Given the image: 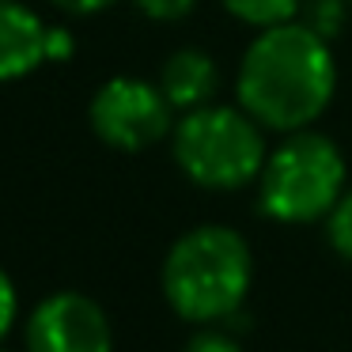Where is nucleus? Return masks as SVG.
I'll return each instance as SVG.
<instances>
[{
  "instance_id": "nucleus-1",
  "label": "nucleus",
  "mask_w": 352,
  "mask_h": 352,
  "mask_svg": "<svg viewBox=\"0 0 352 352\" xmlns=\"http://www.w3.org/2000/svg\"><path fill=\"white\" fill-rule=\"evenodd\" d=\"M333 91L337 61L329 38L311 31L303 19L261 31L239 61V107L261 129H311L326 114Z\"/></svg>"
},
{
  "instance_id": "nucleus-2",
  "label": "nucleus",
  "mask_w": 352,
  "mask_h": 352,
  "mask_svg": "<svg viewBox=\"0 0 352 352\" xmlns=\"http://www.w3.org/2000/svg\"><path fill=\"white\" fill-rule=\"evenodd\" d=\"M163 296L178 318L193 326H220L235 318L254 280L250 243L235 228L201 223L175 239L163 258Z\"/></svg>"
},
{
  "instance_id": "nucleus-3",
  "label": "nucleus",
  "mask_w": 352,
  "mask_h": 352,
  "mask_svg": "<svg viewBox=\"0 0 352 352\" xmlns=\"http://www.w3.org/2000/svg\"><path fill=\"white\" fill-rule=\"evenodd\" d=\"M175 163L201 190H243L265 167L261 125L243 107L208 102L182 114L170 129Z\"/></svg>"
},
{
  "instance_id": "nucleus-4",
  "label": "nucleus",
  "mask_w": 352,
  "mask_h": 352,
  "mask_svg": "<svg viewBox=\"0 0 352 352\" xmlns=\"http://www.w3.org/2000/svg\"><path fill=\"white\" fill-rule=\"evenodd\" d=\"M344 155L326 133L296 129L265 155L258 175V205L276 223L326 220L344 197Z\"/></svg>"
},
{
  "instance_id": "nucleus-5",
  "label": "nucleus",
  "mask_w": 352,
  "mask_h": 352,
  "mask_svg": "<svg viewBox=\"0 0 352 352\" xmlns=\"http://www.w3.org/2000/svg\"><path fill=\"white\" fill-rule=\"evenodd\" d=\"M178 110L167 102L160 84H148L137 76H114L91 95V129L102 144L118 152H144L170 137Z\"/></svg>"
},
{
  "instance_id": "nucleus-6",
  "label": "nucleus",
  "mask_w": 352,
  "mask_h": 352,
  "mask_svg": "<svg viewBox=\"0 0 352 352\" xmlns=\"http://www.w3.org/2000/svg\"><path fill=\"white\" fill-rule=\"evenodd\" d=\"M27 352H114L110 318L84 292H54L27 314Z\"/></svg>"
},
{
  "instance_id": "nucleus-7",
  "label": "nucleus",
  "mask_w": 352,
  "mask_h": 352,
  "mask_svg": "<svg viewBox=\"0 0 352 352\" xmlns=\"http://www.w3.org/2000/svg\"><path fill=\"white\" fill-rule=\"evenodd\" d=\"M46 38L50 23H42L19 0H0V84L23 80L46 65Z\"/></svg>"
},
{
  "instance_id": "nucleus-8",
  "label": "nucleus",
  "mask_w": 352,
  "mask_h": 352,
  "mask_svg": "<svg viewBox=\"0 0 352 352\" xmlns=\"http://www.w3.org/2000/svg\"><path fill=\"white\" fill-rule=\"evenodd\" d=\"M160 91L178 114H190L197 107H208L220 91V69L205 50H175L160 69Z\"/></svg>"
},
{
  "instance_id": "nucleus-9",
  "label": "nucleus",
  "mask_w": 352,
  "mask_h": 352,
  "mask_svg": "<svg viewBox=\"0 0 352 352\" xmlns=\"http://www.w3.org/2000/svg\"><path fill=\"white\" fill-rule=\"evenodd\" d=\"M220 4L228 8L231 19H239L246 27H258V31L292 23L303 12V0H220Z\"/></svg>"
},
{
  "instance_id": "nucleus-10",
  "label": "nucleus",
  "mask_w": 352,
  "mask_h": 352,
  "mask_svg": "<svg viewBox=\"0 0 352 352\" xmlns=\"http://www.w3.org/2000/svg\"><path fill=\"white\" fill-rule=\"evenodd\" d=\"M349 8H352L349 0H307L299 16H303V23L311 27V31H318L322 38H333L344 27V12Z\"/></svg>"
},
{
  "instance_id": "nucleus-11",
  "label": "nucleus",
  "mask_w": 352,
  "mask_h": 352,
  "mask_svg": "<svg viewBox=\"0 0 352 352\" xmlns=\"http://www.w3.org/2000/svg\"><path fill=\"white\" fill-rule=\"evenodd\" d=\"M326 239L344 261H352V193H344L326 216Z\"/></svg>"
},
{
  "instance_id": "nucleus-12",
  "label": "nucleus",
  "mask_w": 352,
  "mask_h": 352,
  "mask_svg": "<svg viewBox=\"0 0 352 352\" xmlns=\"http://www.w3.org/2000/svg\"><path fill=\"white\" fill-rule=\"evenodd\" d=\"M133 4H137L148 19H155V23H178V19H186L193 12L197 0H133Z\"/></svg>"
},
{
  "instance_id": "nucleus-13",
  "label": "nucleus",
  "mask_w": 352,
  "mask_h": 352,
  "mask_svg": "<svg viewBox=\"0 0 352 352\" xmlns=\"http://www.w3.org/2000/svg\"><path fill=\"white\" fill-rule=\"evenodd\" d=\"M182 352H243V344L228 333V329H197L186 341Z\"/></svg>"
},
{
  "instance_id": "nucleus-14",
  "label": "nucleus",
  "mask_w": 352,
  "mask_h": 352,
  "mask_svg": "<svg viewBox=\"0 0 352 352\" xmlns=\"http://www.w3.org/2000/svg\"><path fill=\"white\" fill-rule=\"evenodd\" d=\"M16 318H19V292H16V284H12V276L0 269V344L12 333Z\"/></svg>"
},
{
  "instance_id": "nucleus-15",
  "label": "nucleus",
  "mask_w": 352,
  "mask_h": 352,
  "mask_svg": "<svg viewBox=\"0 0 352 352\" xmlns=\"http://www.w3.org/2000/svg\"><path fill=\"white\" fill-rule=\"evenodd\" d=\"M72 34H69V27H50V38H46V54H50V61H69L72 57Z\"/></svg>"
},
{
  "instance_id": "nucleus-16",
  "label": "nucleus",
  "mask_w": 352,
  "mask_h": 352,
  "mask_svg": "<svg viewBox=\"0 0 352 352\" xmlns=\"http://www.w3.org/2000/svg\"><path fill=\"white\" fill-rule=\"evenodd\" d=\"M54 4L61 12H69V16H95V12H107L118 0H54Z\"/></svg>"
},
{
  "instance_id": "nucleus-17",
  "label": "nucleus",
  "mask_w": 352,
  "mask_h": 352,
  "mask_svg": "<svg viewBox=\"0 0 352 352\" xmlns=\"http://www.w3.org/2000/svg\"><path fill=\"white\" fill-rule=\"evenodd\" d=\"M349 4H352V0H349Z\"/></svg>"
},
{
  "instance_id": "nucleus-18",
  "label": "nucleus",
  "mask_w": 352,
  "mask_h": 352,
  "mask_svg": "<svg viewBox=\"0 0 352 352\" xmlns=\"http://www.w3.org/2000/svg\"><path fill=\"white\" fill-rule=\"evenodd\" d=\"M0 352H4V349H0Z\"/></svg>"
}]
</instances>
